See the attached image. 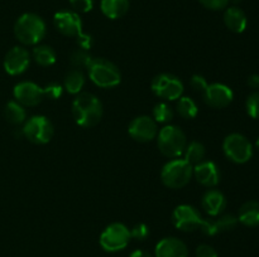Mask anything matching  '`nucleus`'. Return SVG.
Masks as SVG:
<instances>
[{"instance_id": "5", "label": "nucleus", "mask_w": 259, "mask_h": 257, "mask_svg": "<svg viewBox=\"0 0 259 257\" xmlns=\"http://www.w3.org/2000/svg\"><path fill=\"white\" fill-rule=\"evenodd\" d=\"M194 175V166L185 159H174L163 166L161 171L162 183L171 189H181L186 186Z\"/></svg>"}, {"instance_id": "20", "label": "nucleus", "mask_w": 259, "mask_h": 257, "mask_svg": "<svg viewBox=\"0 0 259 257\" xmlns=\"http://www.w3.org/2000/svg\"><path fill=\"white\" fill-rule=\"evenodd\" d=\"M224 23L233 33H243L247 29L248 19L245 13L239 7H230L224 13Z\"/></svg>"}, {"instance_id": "30", "label": "nucleus", "mask_w": 259, "mask_h": 257, "mask_svg": "<svg viewBox=\"0 0 259 257\" xmlns=\"http://www.w3.org/2000/svg\"><path fill=\"white\" fill-rule=\"evenodd\" d=\"M247 113L253 118H259V91L250 93L245 101Z\"/></svg>"}, {"instance_id": "2", "label": "nucleus", "mask_w": 259, "mask_h": 257, "mask_svg": "<svg viewBox=\"0 0 259 257\" xmlns=\"http://www.w3.org/2000/svg\"><path fill=\"white\" fill-rule=\"evenodd\" d=\"M46 23L34 13H24L14 24L15 38L24 45H37L46 37Z\"/></svg>"}, {"instance_id": "29", "label": "nucleus", "mask_w": 259, "mask_h": 257, "mask_svg": "<svg viewBox=\"0 0 259 257\" xmlns=\"http://www.w3.org/2000/svg\"><path fill=\"white\" fill-rule=\"evenodd\" d=\"M93 60V57L89 54L88 50L85 49H76L75 52L71 54V65L73 66L77 70H81V68H88L89 65Z\"/></svg>"}, {"instance_id": "34", "label": "nucleus", "mask_w": 259, "mask_h": 257, "mask_svg": "<svg viewBox=\"0 0 259 257\" xmlns=\"http://www.w3.org/2000/svg\"><path fill=\"white\" fill-rule=\"evenodd\" d=\"M200 4L209 10H223L228 7L230 0H199Z\"/></svg>"}, {"instance_id": "35", "label": "nucleus", "mask_w": 259, "mask_h": 257, "mask_svg": "<svg viewBox=\"0 0 259 257\" xmlns=\"http://www.w3.org/2000/svg\"><path fill=\"white\" fill-rule=\"evenodd\" d=\"M207 85H209V83L206 82V80L200 75H194L191 77V80H190V86H191L195 91H197V92L204 93V91L206 90Z\"/></svg>"}, {"instance_id": "31", "label": "nucleus", "mask_w": 259, "mask_h": 257, "mask_svg": "<svg viewBox=\"0 0 259 257\" xmlns=\"http://www.w3.org/2000/svg\"><path fill=\"white\" fill-rule=\"evenodd\" d=\"M148 236L149 228L146 223H137L131 229V237L137 241H144V239L148 238Z\"/></svg>"}, {"instance_id": "28", "label": "nucleus", "mask_w": 259, "mask_h": 257, "mask_svg": "<svg viewBox=\"0 0 259 257\" xmlns=\"http://www.w3.org/2000/svg\"><path fill=\"white\" fill-rule=\"evenodd\" d=\"M174 110L166 102L157 103L153 107V120L159 123H168L174 118Z\"/></svg>"}, {"instance_id": "16", "label": "nucleus", "mask_w": 259, "mask_h": 257, "mask_svg": "<svg viewBox=\"0 0 259 257\" xmlns=\"http://www.w3.org/2000/svg\"><path fill=\"white\" fill-rule=\"evenodd\" d=\"M194 175L201 185L214 188L220 181V170L214 161L204 160L194 166Z\"/></svg>"}, {"instance_id": "33", "label": "nucleus", "mask_w": 259, "mask_h": 257, "mask_svg": "<svg viewBox=\"0 0 259 257\" xmlns=\"http://www.w3.org/2000/svg\"><path fill=\"white\" fill-rule=\"evenodd\" d=\"M45 96L46 97L51 98V100H58V98L62 96L63 87L60 85V83H50V85L46 86L45 88Z\"/></svg>"}, {"instance_id": "12", "label": "nucleus", "mask_w": 259, "mask_h": 257, "mask_svg": "<svg viewBox=\"0 0 259 257\" xmlns=\"http://www.w3.org/2000/svg\"><path fill=\"white\" fill-rule=\"evenodd\" d=\"M128 134L133 140L139 141V143H148L156 139L158 127L153 118L143 115L131 121L128 126Z\"/></svg>"}, {"instance_id": "36", "label": "nucleus", "mask_w": 259, "mask_h": 257, "mask_svg": "<svg viewBox=\"0 0 259 257\" xmlns=\"http://www.w3.org/2000/svg\"><path fill=\"white\" fill-rule=\"evenodd\" d=\"M196 257H218V252L209 244H200L196 248Z\"/></svg>"}, {"instance_id": "19", "label": "nucleus", "mask_w": 259, "mask_h": 257, "mask_svg": "<svg viewBox=\"0 0 259 257\" xmlns=\"http://www.w3.org/2000/svg\"><path fill=\"white\" fill-rule=\"evenodd\" d=\"M201 207L209 216L218 217L227 208V198L218 189H209L202 196Z\"/></svg>"}, {"instance_id": "9", "label": "nucleus", "mask_w": 259, "mask_h": 257, "mask_svg": "<svg viewBox=\"0 0 259 257\" xmlns=\"http://www.w3.org/2000/svg\"><path fill=\"white\" fill-rule=\"evenodd\" d=\"M154 95L166 101H176L184 93V83L171 73H161L156 76L151 83Z\"/></svg>"}, {"instance_id": "26", "label": "nucleus", "mask_w": 259, "mask_h": 257, "mask_svg": "<svg viewBox=\"0 0 259 257\" xmlns=\"http://www.w3.org/2000/svg\"><path fill=\"white\" fill-rule=\"evenodd\" d=\"M184 154L185 160L191 164L192 166H195L201 163V161H204L206 150H205L204 144H201L200 141H191L190 144H187Z\"/></svg>"}, {"instance_id": "11", "label": "nucleus", "mask_w": 259, "mask_h": 257, "mask_svg": "<svg viewBox=\"0 0 259 257\" xmlns=\"http://www.w3.org/2000/svg\"><path fill=\"white\" fill-rule=\"evenodd\" d=\"M55 27L61 34L66 37L77 38L82 34V20H81L78 13L72 10H60L53 17Z\"/></svg>"}, {"instance_id": "24", "label": "nucleus", "mask_w": 259, "mask_h": 257, "mask_svg": "<svg viewBox=\"0 0 259 257\" xmlns=\"http://www.w3.org/2000/svg\"><path fill=\"white\" fill-rule=\"evenodd\" d=\"M32 54L34 62L40 67H50V66L55 65L56 59H57L55 49L50 45H35L33 48Z\"/></svg>"}, {"instance_id": "21", "label": "nucleus", "mask_w": 259, "mask_h": 257, "mask_svg": "<svg viewBox=\"0 0 259 257\" xmlns=\"http://www.w3.org/2000/svg\"><path fill=\"white\" fill-rule=\"evenodd\" d=\"M238 221L247 227L259 226V202L248 201L240 207Z\"/></svg>"}, {"instance_id": "18", "label": "nucleus", "mask_w": 259, "mask_h": 257, "mask_svg": "<svg viewBox=\"0 0 259 257\" xmlns=\"http://www.w3.org/2000/svg\"><path fill=\"white\" fill-rule=\"evenodd\" d=\"M238 217L233 216V214H223V216L218 217L215 219H204V223L201 226V231L204 232L206 236H215L222 232L232 231L237 227L238 224Z\"/></svg>"}, {"instance_id": "27", "label": "nucleus", "mask_w": 259, "mask_h": 257, "mask_svg": "<svg viewBox=\"0 0 259 257\" xmlns=\"http://www.w3.org/2000/svg\"><path fill=\"white\" fill-rule=\"evenodd\" d=\"M177 113L181 116L182 118L185 120H192L197 116L199 113V107H197L196 102H195L192 98L190 97H180L179 101H177V106H176Z\"/></svg>"}, {"instance_id": "25", "label": "nucleus", "mask_w": 259, "mask_h": 257, "mask_svg": "<svg viewBox=\"0 0 259 257\" xmlns=\"http://www.w3.org/2000/svg\"><path fill=\"white\" fill-rule=\"evenodd\" d=\"M4 116L8 122L13 123V125H20V123L25 122L27 111H25L24 106L20 105L19 102L10 101V102L7 103L4 108Z\"/></svg>"}, {"instance_id": "8", "label": "nucleus", "mask_w": 259, "mask_h": 257, "mask_svg": "<svg viewBox=\"0 0 259 257\" xmlns=\"http://www.w3.org/2000/svg\"><path fill=\"white\" fill-rule=\"evenodd\" d=\"M131 239V229L125 224L115 222L104 229L99 241L106 252H118L125 248Z\"/></svg>"}, {"instance_id": "38", "label": "nucleus", "mask_w": 259, "mask_h": 257, "mask_svg": "<svg viewBox=\"0 0 259 257\" xmlns=\"http://www.w3.org/2000/svg\"><path fill=\"white\" fill-rule=\"evenodd\" d=\"M247 82H248V86H249V87L257 90V88H259V75L249 76V78H248Z\"/></svg>"}, {"instance_id": "22", "label": "nucleus", "mask_w": 259, "mask_h": 257, "mask_svg": "<svg viewBox=\"0 0 259 257\" xmlns=\"http://www.w3.org/2000/svg\"><path fill=\"white\" fill-rule=\"evenodd\" d=\"M129 0H101L100 9L109 19H119L129 10Z\"/></svg>"}, {"instance_id": "32", "label": "nucleus", "mask_w": 259, "mask_h": 257, "mask_svg": "<svg viewBox=\"0 0 259 257\" xmlns=\"http://www.w3.org/2000/svg\"><path fill=\"white\" fill-rule=\"evenodd\" d=\"M73 12L76 13H89L94 8V0H68Z\"/></svg>"}, {"instance_id": "13", "label": "nucleus", "mask_w": 259, "mask_h": 257, "mask_svg": "<svg viewBox=\"0 0 259 257\" xmlns=\"http://www.w3.org/2000/svg\"><path fill=\"white\" fill-rule=\"evenodd\" d=\"M13 95L17 102L27 107H35L45 100V90L34 82H20L15 85Z\"/></svg>"}, {"instance_id": "3", "label": "nucleus", "mask_w": 259, "mask_h": 257, "mask_svg": "<svg viewBox=\"0 0 259 257\" xmlns=\"http://www.w3.org/2000/svg\"><path fill=\"white\" fill-rule=\"evenodd\" d=\"M91 82L101 88H113L121 81V73L116 65L105 58H93L88 67Z\"/></svg>"}, {"instance_id": "17", "label": "nucleus", "mask_w": 259, "mask_h": 257, "mask_svg": "<svg viewBox=\"0 0 259 257\" xmlns=\"http://www.w3.org/2000/svg\"><path fill=\"white\" fill-rule=\"evenodd\" d=\"M156 257H187L189 249L185 242L176 237H166L156 244Z\"/></svg>"}, {"instance_id": "23", "label": "nucleus", "mask_w": 259, "mask_h": 257, "mask_svg": "<svg viewBox=\"0 0 259 257\" xmlns=\"http://www.w3.org/2000/svg\"><path fill=\"white\" fill-rule=\"evenodd\" d=\"M85 86V76H83L82 71L77 70H71L70 72L66 75L65 81H63V88L67 91L71 95H78L81 90Z\"/></svg>"}, {"instance_id": "39", "label": "nucleus", "mask_w": 259, "mask_h": 257, "mask_svg": "<svg viewBox=\"0 0 259 257\" xmlns=\"http://www.w3.org/2000/svg\"><path fill=\"white\" fill-rule=\"evenodd\" d=\"M129 257H153V256H152L149 252L144 251V249H136V251L132 252Z\"/></svg>"}, {"instance_id": "40", "label": "nucleus", "mask_w": 259, "mask_h": 257, "mask_svg": "<svg viewBox=\"0 0 259 257\" xmlns=\"http://www.w3.org/2000/svg\"><path fill=\"white\" fill-rule=\"evenodd\" d=\"M255 145H257V149H258V150H259V138H258L257 143H255Z\"/></svg>"}, {"instance_id": "1", "label": "nucleus", "mask_w": 259, "mask_h": 257, "mask_svg": "<svg viewBox=\"0 0 259 257\" xmlns=\"http://www.w3.org/2000/svg\"><path fill=\"white\" fill-rule=\"evenodd\" d=\"M103 112V103L93 93H78L72 102L73 120L81 127L89 128L98 125Z\"/></svg>"}, {"instance_id": "7", "label": "nucleus", "mask_w": 259, "mask_h": 257, "mask_svg": "<svg viewBox=\"0 0 259 257\" xmlns=\"http://www.w3.org/2000/svg\"><path fill=\"white\" fill-rule=\"evenodd\" d=\"M22 131L23 135L30 143L37 144V145H45L51 141L55 128H53L50 118L42 115H35L25 121Z\"/></svg>"}, {"instance_id": "4", "label": "nucleus", "mask_w": 259, "mask_h": 257, "mask_svg": "<svg viewBox=\"0 0 259 257\" xmlns=\"http://www.w3.org/2000/svg\"><path fill=\"white\" fill-rule=\"evenodd\" d=\"M157 144L164 156L171 159L180 158L187 146L186 135L179 126L167 125L157 134Z\"/></svg>"}, {"instance_id": "10", "label": "nucleus", "mask_w": 259, "mask_h": 257, "mask_svg": "<svg viewBox=\"0 0 259 257\" xmlns=\"http://www.w3.org/2000/svg\"><path fill=\"white\" fill-rule=\"evenodd\" d=\"M172 223L182 232H194L201 228L204 218L195 207L189 204H181L172 212Z\"/></svg>"}, {"instance_id": "6", "label": "nucleus", "mask_w": 259, "mask_h": 257, "mask_svg": "<svg viewBox=\"0 0 259 257\" xmlns=\"http://www.w3.org/2000/svg\"><path fill=\"white\" fill-rule=\"evenodd\" d=\"M223 150L225 156L235 164H244L253 155V145L242 134H230L224 139Z\"/></svg>"}, {"instance_id": "15", "label": "nucleus", "mask_w": 259, "mask_h": 257, "mask_svg": "<svg viewBox=\"0 0 259 257\" xmlns=\"http://www.w3.org/2000/svg\"><path fill=\"white\" fill-rule=\"evenodd\" d=\"M204 101L207 106L212 108H224L232 103L234 98L232 88L223 83H211L207 85L206 90L202 93Z\"/></svg>"}, {"instance_id": "14", "label": "nucleus", "mask_w": 259, "mask_h": 257, "mask_svg": "<svg viewBox=\"0 0 259 257\" xmlns=\"http://www.w3.org/2000/svg\"><path fill=\"white\" fill-rule=\"evenodd\" d=\"M30 65V53L23 47H13L5 54L4 70L10 76H19L28 70Z\"/></svg>"}, {"instance_id": "37", "label": "nucleus", "mask_w": 259, "mask_h": 257, "mask_svg": "<svg viewBox=\"0 0 259 257\" xmlns=\"http://www.w3.org/2000/svg\"><path fill=\"white\" fill-rule=\"evenodd\" d=\"M77 43L82 49L89 50L93 47V38H91V35L82 33V34H80L77 37Z\"/></svg>"}]
</instances>
